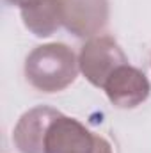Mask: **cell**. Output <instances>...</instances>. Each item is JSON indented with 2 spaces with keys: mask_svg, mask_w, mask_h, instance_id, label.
<instances>
[{
  "mask_svg": "<svg viewBox=\"0 0 151 153\" xmlns=\"http://www.w3.org/2000/svg\"><path fill=\"white\" fill-rule=\"evenodd\" d=\"M80 68L75 52L64 43L36 46L25 59V76L43 93H59L75 82Z\"/></svg>",
  "mask_w": 151,
  "mask_h": 153,
  "instance_id": "6da1fadb",
  "label": "cell"
},
{
  "mask_svg": "<svg viewBox=\"0 0 151 153\" xmlns=\"http://www.w3.org/2000/svg\"><path fill=\"white\" fill-rule=\"evenodd\" d=\"M128 64V57L110 36L91 38L78 53V68L94 87H103L114 71Z\"/></svg>",
  "mask_w": 151,
  "mask_h": 153,
  "instance_id": "7a4b0ae2",
  "label": "cell"
},
{
  "mask_svg": "<svg viewBox=\"0 0 151 153\" xmlns=\"http://www.w3.org/2000/svg\"><path fill=\"white\" fill-rule=\"evenodd\" d=\"M98 137L78 119L61 114L46 132L44 153H96Z\"/></svg>",
  "mask_w": 151,
  "mask_h": 153,
  "instance_id": "3957f363",
  "label": "cell"
},
{
  "mask_svg": "<svg viewBox=\"0 0 151 153\" xmlns=\"http://www.w3.org/2000/svg\"><path fill=\"white\" fill-rule=\"evenodd\" d=\"M109 23V0H62V25L76 38H94Z\"/></svg>",
  "mask_w": 151,
  "mask_h": 153,
  "instance_id": "277c9868",
  "label": "cell"
},
{
  "mask_svg": "<svg viewBox=\"0 0 151 153\" xmlns=\"http://www.w3.org/2000/svg\"><path fill=\"white\" fill-rule=\"evenodd\" d=\"M103 89L112 105L119 109H133L148 100L151 84L139 68L123 64L107 78Z\"/></svg>",
  "mask_w": 151,
  "mask_h": 153,
  "instance_id": "5b68a950",
  "label": "cell"
},
{
  "mask_svg": "<svg viewBox=\"0 0 151 153\" xmlns=\"http://www.w3.org/2000/svg\"><path fill=\"white\" fill-rule=\"evenodd\" d=\"M61 112L52 107H34L21 116L13 130V143L20 153H44V137Z\"/></svg>",
  "mask_w": 151,
  "mask_h": 153,
  "instance_id": "8992f818",
  "label": "cell"
},
{
  "mask_svg": "<svg viewBox=\"0 0 151 153\" xmlns=\"http://www.w3.org/2000/svg\"><path fill=\"white\" fill-rule=\"evenodd\" d=\"M23 25L38 38L52 36L62 25V0H41L20 9Z\"/></svg>",
  "mask_w": 151,
  "mask_h": 153,
  "instance_id": "52a82bcc",
  "label": "cell"
},
{
  "mask_svg": "<svg viewBox=\"0 0 151 153\" xmlns=\"http://www.w3.org/2000/svg\"><path fill=\"white\" fill-rule=\"evenodd\" d=\"M96 153H112V146L107 139H103L101 135L98 137V146H96Z\"/></svg>",
  "mask_w": 151,
  "mask_h": 153,
  "instance_id": "ba28073f",
  "label": "cell"
},
{
  "mask_svg": "<svg viewBox=\"0 0 151 153\" xmlns=\"http://www.w3.org/2000/svg\"><path fill=\"white\" fill-rule=\"evenodd\" d=\"M9 4H13V5H18L20 9H23V7H29V5H34V4H38L41 0H7Z\"/></svg>",
  "mask_w": 151,
  "mask_h": 153,
  "instance_id": "9c48e42d",
  "label": "cell"
}]
</instances>
